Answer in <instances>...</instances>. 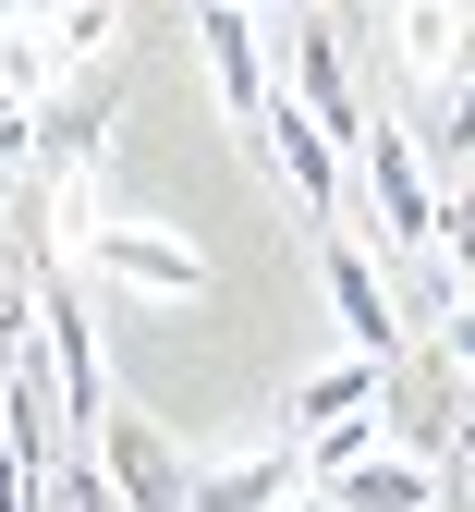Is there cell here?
<instances>
[{"instance_id":"obj_14","label":"cell","mask_w":475,"mask_h":512,"mask_svg":"<svg viewBox=\"0 0 475 512\" xmlns=\"http://www.w3.org/2000/svg\"><path fill=\"white\" fill-rule=\"evenodd\" d=\"M427 159H475V61L439 86V122H427Z\"/></svg>"},{"instance_id":"obj_7","label":"cell","mask_w":475,"mask_h":512,"mask_svg":"<svg viewBox=\"0 0 475 512\" xmlns=\"http://www.w3.org/2000/svg\"><path fill=\"white\" fill-rule=\"evenodd\" d=\"M98 464H110L122 512H195V464H183V452H171V439L134 415V403H110V427H98Z\"/></svg>"},{"instance_id":"obj_2","label":"cell","mask_w":475,"mask_h":512,"mask_svg":"<svg viewBox=\"0 0 475 512\" xmlns=\"http://www.w3.org/2000/svg\"><path fill=\"white\" fill-rule=\"evenodd\" d=\"M354 208L390 232V256H439V183H427V135H402V122H366V147H354Z\"/></svg>"},{"instance_id":"obj_17","label":"cell","mask_w":475,"mask_h":512,"mask_svg":"<svg viewBox=\"0 0 475 512\" xmlns=\"http://www.w3.org/2000/svg\"><path fill=\"white\" fill-rule=\"evenodd\" d=\"M427 342L451 354V378H475V305H451V317H427Z\"/></svg>"},{"instance_id":"obj_21","label":"cell","mask_w":475,"mask_h":512,"mask_svg":"<svg viewBox=\"0 0 475 512\" xmlns=\"http://www.w3.org/2000/svg\"><path fill=\"white\" fill-rule=\"evenodd\" d=\"M366 13H378V0H366Z\"/></svg>"},{"instance_id":"obj_9","label":"cell","mask_w":475,"mask_h":512,"mask_svg":"<svg viewBox=\"0 0 475 512\" xmlns=\"http://www.w3.org/2000/svg\"><path fill=\"white\" fill-rule=\"evenodd\" d=\"M281 37H293V86H281V98H305V110H317L342 147H366V98H354V49H342V25H329L317 0H305Z\"/></svg>"},{"instance_id":"obj_1","label":"cell","mask_w":475,"mask_h":512,"mask_svg":"<svg viewBox=\"0 0 475 512\" xmlns=\"http://www.w3.org/2000/svg\"><path fill=\"white\" fill-rule=\"evenodd\" d=\"M37 378H49V403H61V427H74V439H98L110 427V342H98V317H86V293L74 281H37Z\"/></svg>"},{"instance_id":"obj_10","label":"cell","mask_w":475,"mask_h":512,"mask_svg":"<svg viewBox=\"0 0 475 512\" xmlns=\"http://www.w3.org/2000/svg\"><path fill=\"white\" fill-rule=\"evenodd\" d=\"M305 476V439H268V452H232V464H195V512H281Z\"/></svg>"},{"instance_id":"obj_6","label":"cell","mask_w":475,"mask_h":512,"mask_svg":"<svg viewBox=\"0 0 475 512\" xmlns=\"http://www.w3.org/2000/svg\"><path fill=\"white\" fill-rule=\"evenodd\" d=\"M317 281H329V305H342L354 354H415V305L390 293V269H378L366 244H342V232H329V244H317Z\"/></svg>"},{"instance_id":"obj_18","label":"cell","mask_w":475,"mask_h":512,"mask_svg":"<svg viewBox=\"0 0 475 512\" xmlns=\"http://www.w3.org/2000/svg\"><path fill=\"white\" fill-rule=\"evenodd\" d=\"M244 13H268V25H293V13H305V0H244Z\"/></svg>"},{"instance_id":"obj_11","label":"cell","mask_w":475,"mask_h":512,"mask_svg":"<svg viewBox=\"0 0 475 512\" xmlns=\"http://www.w3.org/2000/svg\"><path fill=\"white\" fill-rule=\"evenodd\" d=\"M390 49H402L415 86H451L475 61V13H463V0H390Z\"/></svg>"},{"instance_id":"obj_15","label":"cell","mask_w":475,"mask_h":512,"mask_svg":"<svg viewBox=\"0 0 475 512\" xmlns=\"http://www.w3.org/2000/svg\"><path fill=\"white\" fill-rule=\"evenodd\" d=\"M49 512H122L110 464H98V452H86V464H49Z\"/></svg>"},{"instance_id":"obj_16","label":"cell","mask_w":475,"mask_h":512,"mask_svg":"<svg viewBox=\"0 0 475 512\" xmlns=\"http://www.w3.org/2000/svg\"><path fill=\"white\" fill-rule=\"evenodd\" d=\"M439 256H451V269H475V183H463V196H439Z\"/></svg>"},{"instance_id":"obj_5","label":"cell","mask_w":475,"mask_h":512,"mask_svg":"<svg viewBox=\"0 0 475 512\" xmlns=\"http://www.w3.org/2000/svg\"><path fill=\"white\" fill-rule=\"evenodd\" d=\"M86 269L122 281V293H147V305H195V293H208V256H195L183 232H159V220H98Z\"/></svg>"},{"instance_id":"obj_19","label":"cell","mask_w":475,"mask_h":512,"mask_svg":"<svg viewBox=\"0 0 475 512\" xmlns=\"http://www.w3.org/2000/svg\"><path fill=\"white\" fill-rule=\"evenodd\" d=\"M281 512H329V500H317V488H293V500H281Z\"/></svg>"},{"instance_id":"obj_20","label":"cell","mask_w":475,"mask_h":512,"mask_svg":"<svg viewBox=\"0 0 475 512\" xmlns=\"http://www.w3.org/2000/svg\"><path fill=\"white\" fill-rule=\"evenodd\" d=\"M451 452H463V464H475V415H463V439H451Z\"/></svg>"},{"instance_id":"obj_3","label":"cell","mask_w":475,"mask_h":512,"mask_svg":"<svg viewBox=\"0 0 475 512\" xmlns=\"http://www.w3.org/2000/svg\"><path fill=\"white\" fill-rule=\"evenodd\" d=\"M256 159H268V183H281L305 220H342V208H354V147L329 135L305 98H268V122H256Z\"/></svg>"},{"instance_id":"obj_12","label":"cell","mask_w":475,"mask_h":512,"mask_svg":"<svg viewBox=\"0 0 475 512\" xmlns=\"http://www.w3.org/2000/svg\"><path fill=\"white\" fill-rule=\"evenodd\" d=\"M390 403V354H342V366H317L305 391H293V439H317V427H366Z\"/></svg>"},{"instance_id":"obj_8","label":"cell","mask_w":475,"mask_h":512,"mask_svg":"<svg viewBox=\"0 0 475 512\" xmlns=\"http://www.w3.org/2000/svg\"><path fill=\"white\" fill-rule=\"evenodd\" d=\"M317 500H329V512H451V476H439L427 452H390V439H366L354 464H329V476H317Z\"/></svg>"},{"instance_id":"obj_4","label":"cell","mask_w":475,"mask_h":512,"mask_svg":"<svg viewBox=\"0 0 475 512\" xmlns=\"http://www.w3.org/2000/svg\"><path fill=\"white\" fill-rule=\"evenodd\" d=\"M195 13V49H208V86H220V110L244 122H268V98H281V74H268V13H244V0H183Z\"/></svg>"},{"instance_id":"obj_13","label":"cell","mask_w":475,"mask_h":512,"mask_svg":"<svg viewBox=\"0 0 475 512\" xmlns=\"http://www.w3.org/2000/svg\"><path fill=\"white\" fill-rule=\"evenodd\" d=\"M49 61H61V74H86V61H110L122 49V0H49Z\"/></svg>"}]
</instances>
